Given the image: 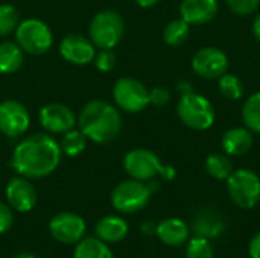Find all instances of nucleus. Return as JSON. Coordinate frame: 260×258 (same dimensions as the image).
<instances>
[{"instance_id": "obj_8", "label": "nucleus", "mask_w": 260, "mask_h": 258, "mask_svg": "<svg viewBox=\"0 0 260 258\" xmlns=\"http://www.w3.org/2000/svg\"><path fill=\"white\" fill-rule=\"evenodd\" d=\"M113 99L117 108L136 114L149 105V90L136 78H120L113 87Z\"/></svg>"}, {"instance_id": "obj_19", "label": "nucleus", "mask_w": 260, "mask_h": 258, "mask_svg": "<svg viewBox=\"0 0 260 258\" xmlns=\"http://www.w3.org/2000/svg\"><path fill=\"white\" fill-rule=\"evenodd\" d=\"M155 236L168 246H181L189 240V227L181 219L169 217L157 224Z\"/></svg>"}, {"instance_id": "obj_20", "label": "nucleus", "mask_w": 260, "mask_h": 258, "mask_svg": "<svg viewBox=\"0 0 260 258\" xmlns=\"http://www.w3.org/2000/svg\"><path fill=\"white\" fill-rule=\"evenodd\" d=\"M128 224L119 216H105L96 224V236L105 243L122 242L128 236Z\"/></svg>"}, {"instance_id": "obj_6", "label": "nucleus", "mask_w": 260, "mask_h": 258, "mask_svg": "<svg viewBox=\"0 0 260 258\" xmlns=\"http://www.w3.org/2000/svg\"><path fill=\"white\" fill-rule=\"evenodd\" d=\"M151 189L139 179H128L117 184L111 192V205L122 214H133L143 210L151 199Z\"/></svg>"}, {"instance_id": "obj_7", "label": "nucleus", "mask_w": 260, "mask_h": 258, "mask_svg": "<svg viewBox=\"0 0 260 258\" xmlns=\"http://www.w3.org/2000/svg\"><path fill=\"white\" fill-rule=\"evenodd\" d=\"M17 44L29 55H43L53 44V35L49 26L38 18H26L15 29Z\"/></svg>"}, {"instance_id": "obj_16", "label": "nucleus", "mask_w": 260, "mask_h": 258, "mask_svg": "<svg viewBox=\"0 0 260 258\" xmlns=\"http://www.w3.org/2000/svg\"><path fill=\"white\" fill-rule=\"evenodd\" d=\"M6 199L12 210L18 213L30 211L37 204V190L27 181V178L17 176L12 178L6 186Z\"/></svg>"}, {"instance_id": "obj_18", "label": "nucleus", "mask_w": 260, "mask_h": 258, "mask_svg": "<svg viewBox=\"0 0 260 258\" xmlns=\"http://www.w3.org/2000/svg\"><path fill=\"white\" fill-rule=\"evenodd\" d=\"M253 141H254V137H253V132L248 128L236 126V128H230L222 135L221 144H222V149H224L225 155H229V157H241V155H245L251 149Z\"/></svg>"}, {"instance_id": "obj_32", "label": "nucleus", "mask_w": 260, "mask_h": 258, "mask_svg": "<svg viewBox=\"0 0 260 258\" xmlns=\"http://www.w3.org/2000/svg\"><path fill=\"white\" fill-rule=\"evenodd\" d=\"M171 100V93L165 87H155L149 91V105L165 106Z\"/></svg>"}, {"instance_id": "obj_33", "label": "nucleus", "mask_w": 260, "mask_h": 258, "mask_svg": "<svg viewBox=\"0 0 260 258\" xmlns=\"http://www.w3.org/2000/svg\"><path fill=\"white\" fill-rule=\"evenodd\" d=\"M14 224V214H12V208L3 202H0V234L6 233L11 230Z\"/></svg>"}, {"instance_id": "obj_28", "label": "nucleus", "mask_w": 260, "mask_h": 258, "mask_svg": "<svg viewBox=\"0 0 260 258\" xmlns=\"http://www.w3.org/2000/svg\"><path fill=\"white\" fill-rule=\"evenodd\" d=\"M20 23L18 11L12 5H0V36H8L15 32Z\"/></svg>"}, {"instance_id": "obj_35", "label": "nucleus", "mask_w": 260, "mask_h": 258, "mask_svg": "<svg viewBox=\"0 0 260 258\" xmlns=\"http://www.w3.org/2000/svg\"><path fill=\"white\" fill-rule=\"evenodd\" d=\"M142 233L146 236V237H152L157 234V224L152 222V220H148V222H143L142 224Z\"/></svg>"}, {"instance_id": "obj_5", "label": "nucleus", "mask_w": 260, "mask_h": 258, "mask_svg": "<svg viewBox=\"0 0 260 258\" xmlns=\"http://www.w3.org/2000/svg\"><path fill=\"white\" fill-rule=\"evenodd\" d=\"M230 199L244 210H251L260 202V178L250 169L233 170L225 179Z\"/></svg>"}, {"instance_id": "obj_17", "label": "nucleus", "mask_w": 260, "mask_h": 258, "mask_svg": "<svg viewBox=\"0 0 260 258\" xmlns=\"http://www.w3.org/2000/svg\"><path fill=\"white\" fill-rule=\"evenodd\" d=\"M218 0H183L180 3V17L190 26L206 24L218 14Z\"/></svg>"}, {"instance_id": "obj_10", "label": "nucleus", "mask_w": 260, "mask_h": 258, "mask_svg": "<svg viewBox=\"0 0 260 258\" xmlns=\"http://www.w3.org/2000/svg\"><path fill=\"white\" fill-rule=\"evenodd\" d=\"M30 125V116L27 108L15 100L6 99L0 102V132L9 138L21 137Z\"/></svg>"}, {"instance_id": "obj_2", "label": "nucleus", "mask_w": 260, "mask_h": 258, "mask_svg": "<svg viewBox=\"0 0 260 258\" xmlns=\"http://www.w3.org/2000/svg\"><path fill=\"white\" fill-rule=\"evenodd\" d=\"M79 129L87 140L98 144L113 141L122 129V117L116 106L105 100H90L85 103L78 117Z\"/></svg>"}, {"instance_id": "obj_27", "label": "nucleus", "mask_w": 260, "mask_h": 258, "mask_svg": "<svg viewBox=\"0 0 260 258\" xmlns=\"http://www.w3.org/2000/svg\"><path fill=\"white\" fill-rule=\"evenodd\" d=\"M219 93L229 99V100H239L242 99L244 96V84L242 81L235 76V75H230V73H224L219 79Z\"/></svg>"}, {"instance_id": "obj_24", "label": "nucleus", "mask_w": 260, "mask_h": 258, "mask_svg": "<svg viewBox=\"0 0 260 258\" xmlns=\"http://www.w3.org/2000/svg\"><path fill=\"white\" fill-rule=\"evenodd\" d=\"M242 122L253 134H260V91L253 93L242 106Z\"/></svg>"}, {"instance_id": "obj_31", "label": "nucleus", "mask_w": 260, "mask_h": 258, "mask_svg": "<svg viewBox=\"0 0 260 258\" xmlns=\"http://www.w3.org/2000/svg\"><path fill=\"white\" fill-rule=\"evenodd\" d=\"M225 2L235 14L242 17L256 12L260 5V0H225Z\"/></svg>"}, {"instance_id": "obj_26", "label": "nucleus", "mask_w": 260, "mask_h": 258, "mask_svg": "<svg viewBox=\"0 0 260 258\" xmlns=\"http://www.w3.org/2000/svg\"><path fill=\"white\" fill-rule=\"evenodd\" d=\"M189 32H190V24L180 17L166 24L163 30V40L168 46L177 47L187 40Z\"/></svg>"}, {"instance_id": "obj_38", "label": "nucleus", "mask_w": 260, "mask_h": 258, "mask_svg": "<svg viewBox=\"0 0 260 258\" xmlns=\"http://www.w3.org/2000/svg\"><path fill=\"white\" fill-rule=\"evenodd\" d=\"M178 90H181V94H186V93L192 91V88H190V84H189V82H186V81L178 84Z\"/></svg>"}, {"instance_id": "obj_34", "label": "nucleus", "mask_w": 260, "mask_h": 258, "mask_svg": "<svg viewBox=\"0 0 260 258\" xmlns=\"http://www.w3.org/2000/svg\"><path fill=\"white\" fill-rule=\"evenodd\" d=\"M248 254L251 258H260V231L253 236L248 245Z\"/></svg>"}, {"instance_id": "obj_15", "label": "nucleus", "mask_w": 260, "mask_h": 258, "mask_svg": "<svg viewBox=\"0 0 260 258\" xmlns=\"http://www.w3.org/2000/svg\"><path fill=\"white\" fill-rule=\"evenodd\" d=\"M59 55L70 64L87 65L93 62L96 55V46L90 38L79 33H69L61 40Z\"/></svg>"}, {"instance_id": "obj_12", "label": "nucleus", "mask_w": 260, "mask_h": 258, "mask_svg": "<svg viewBox=\"0 0 260 258\" xmlns=\"http://www.w3.org/2000/svg\"><path fill=\"white\" fill-rule=\"evenodd\" d=\"M49 231L56 242L64 245H73L84 239L85 222L81 216L75 213L62 211L52 217L49 224Z\"/></svg>"}, {"instance_id": "obj_36", "label": "nucleus", "mask_w": 260, "mask_h": 258, "mask_svg": "<svg viewBox=\"0 0 260 258\" xmlns=\"http://www.w3.org/2000/svg\"><path fill=\"white\" fill-rule=\"evenodd\" d=\"M253 35H254V38L260 43V12L254 17V20H253Z\"/></svg>"}, {"instance_id": "obj_25", "label": "nucleus", "mask_w": 260, "mask_h": 258, "mask_svg": "<svg viewBox=\"0 0 260 258\" xmlns=\"http://www.w3.org/2000/svg\"><path fill=\"white\" fill-rule=\"evenodd\" d=\"M61 152L67 157H78L87 148V137L81 129H70L62 134L61 138Z\"/></svg>"}, {"instance_id": "obj_1", "label": "nucleus", "mask_w": 260, "mask_h": 258, "mask_svg": "<svg viewBox=\"0 0 260 258\" xmlns=\"http://www.w3.org/2000/svg\"><path fill=\"white\" fill-rule=\"evenodd\" d=\"M61 146L49 134L24 137L14 149L11 167L23 178H44L61 163Z\"/></svg>"}, {"instance_id": "obj_13", "label": "nucleus", "mask_w": 260, "mask_h": 258, "mask_svg": "<svg viewBox=\"0 0 260 258\" xmlns=\"http://www.w3.org/2000/svg\"><path fill=\"white\" fill-rule=\"evenodd\" d=\"M38 120L41 126L50 134H64L73 129L76 125V117L73 111L67 105L58 102L44 105L40 109Z\"/></svg>"}, {"instance_id": "obj_14", "label": "nucleus", "mask_w": 260, "mask_h": 258, "mask_svg": "<svg viewBox=\"0 0 260 258\" xmlns=\"http://www.w3.org/2000/svg\"><path fill=\"white\" fill-rule=\"evenodd\" d=\"M192 230L197 236L204 239H218L227 230L224 214L215 207H200L192 217Z\"/></svg>"}, {"instance_id": "obj_23", "label": "nucleus", "mask_w": 260, "mask_h": 258, "mask_svg": "<svg viewBox=\"0 0 260 258\" xmlns=\"http://www.w3.org/2000/svg\"><path fill=\"white\" fill-rule=\"evenodd\" d=\"M204 166H206V172L218 181H225L235 170L229 155H225V154L209 155Z\"/></svg>"}, {"instance_id": "obj_3", "label": "nucleus", "mask_w": 260, "mask_h": 258, "mask_svg": "<svg viewBox=\"0 0 260 258\" xmlns=\"http://www.w3.org/2000/svg\"><path fill=\"white\" fill-rule=\"evenodd\" d=\"M177 114L183 125L193 131H206L212 128L216 119L212 102L206 96L193 91L181 94L177 105Z\"/></svg>"}, {"instance_id": "obj_37", "label": "nucleus", "mask_w": 260, "mask_h": 258, "mask_svg": "<svg viewBox=\"0 0 260 258\" xmlns=\"http://www.w3.org/2000/svg\"><path fill=\"white\" fill-rule=\"evenodd\" d=\"M140 8H152L155 6L160 0H134Z\"/></svg>"}, {"instance_id": "obj_4", "label": "nucleus", "mask_w": 260, "mask_h": 258, "mask_svg": "<svg viewBox=\"0 0 260 258\" xmlns=\"http://www.w3.org/2000/svg\"><path fill=\"white\" fill-rule=\"evenodd\" d=\"M123 32V18L111 9L98 12L88 26V38L98 49H114L120 43Z\"/></svg>"}, {"instance_id": "obj_29", "label": "nucleus", "mask_w": 260, "mask_h": 258, "mask_svg": "<svg viewBox=\"0 0 260 258\" xmlns=\"http://www.w3.org/2000/svg\"><path fill=\"white\" fill-rule=\"evenodd\" d=\"M186 258H215V251H213L212 242L209 239L195 236L187 243Z\"/></svg>"}, {"instance_id": "obj_30", "label": "nucleus", "mask_w": 260, "mask_h": 258, "mask_svg": "<svg viewBox=\"0 0 260 258\" xmlns=\"http://www.w3.org/2000/svg\"><path fill=\"white\" fill-rule=\"evenodd\" d=\"M93 62H94V67L99 71L108 73L116 67L117 59H116V55H114L113 49H101L99 52H96Z\"/></svg>"}, {"instance_id": "obj_21", "label": "nucleus", "mask_w": 260, "mask_h": 258, "mask_svg": "<svg viewBox=\"0 0 260 258\" xmlns=\"http://www.w3.org/2000/svg\"><path fill=\"white\" fill-rule=\"evenodd\" d=\"M24 62V52L23 49L12 41L0 43V73L2 75H12L21 68Z\"/></svg>"}, {"instance_id": "obj_11", "label": "nucleus", "mask_w": 260, "mask_h": 258, "mask_svg": "<svg viewBox=\"0 0 260 258\" xmlns=\"http://www.w3.org/2000/svg\"><path fill=\"white\" fill-rule=\"evenodd\" d=\"M227 68L229 58L218 47H203L192 58V70L204 79H219Z\"/></svg>"}, {"instance_id": "obj_9", "label": "nucleus", "mask_w": 260, "mask_h": 258, "mask_svg": "<svg viewBox=\"0 0 260 258\" xmlns=\"http://www.w3.org/2000/svg\"><path fill=\"white\" fill-rule=\"evenodd\" d=\"M123 169L133 179L148 182L161 173L163 164L152 151L136 148L123 157Z\"/></svg>"}, {"instance_id": "obj_22", "label": "nucleus", "mask_w": 260, "mask_h": 258, "mask_svg": "<svg viewBox=\"0 0 260 258\" xmlns=\"http://www.w3.org/2000/svg\"><path fill=\"white\" fill-rule=\"evenodd\" d=\"M73 258H114L105 242L96 237L81 239L73 252Z\"/></svg>"}, {"instance_id": "obj_39", "label": "nucleus", "mask_w": 260, "mask_h": 258, "mask_svg": "<svg viewBox=\"0 0 260 258\" xmlns=\"http://www.w3.org/2000/svg\"><path fill=\"white\" fill-rule=\"evenodd\" d=\"M14 258H35L32 254H27V252H21V254H18V255H15Z\"/></svg>"}]
</instances>
